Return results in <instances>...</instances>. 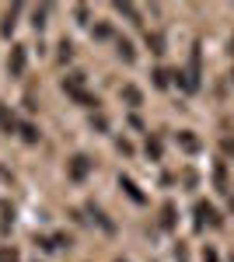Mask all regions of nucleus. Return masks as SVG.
Segmentation results:
<instances>
[{
  "label": "nucleus",
  "mask_w": 234,
  "mask_h": 262,
  "mask_svg": "<svg viewBox=\"0 0 234 262\" xmlns=\"http://www.w3.org/2000/svg\"><path fill=\"white\" fill-rule=\"evenodd\" d=\"M0 129H4V133H7V137H11V133H14V129H18V119H14V116H11V112H7V108H0Z\"/></svg>",
  "instance_id": "4"
},
{
  "label": "nucleus",
  "mask_w": 234,
  "mask_h": 262,
  "mask_svg": "<svg viewBox=\"0 0 234 262\" xmlns=\"http://www.w3.org/2000/svg\"><path fill=\"white\" fill-rule=\"evenodd\" d=\"M196 217L199 224H210V227H220V217H217V210L210 203H196Z\"/></svg>",
  "instance_id": "3"
},
{
  "label": "nucleus",
  "mask_w": 234,
  "mask_h": 262,
  "mask_svg": "<svg viewBox=\"0 0 234 262\" xmlns=\"http://www.w3.org/2000/svg\"><path fill=\"white\" fill-rule=\"evenodd\" d=\"M203 262H220V259H217L214 248H203Z\"/></svg>",
  "instance_id": "15"
},
{
  "label": "nucleus",
  "mask_w": 234,
  "mask_h": 262,
  "mask_svg": "<svg viewBox=\"0 0 234 262\" xmlns=\"http://www.w3.org/2000/svg\"><path fill=\"white\" fill-rule=\"evenodd\" d=\"M14 18H18V7H11L7 18H4V32H7V35H11V28H14Z\"/></svg>",
  "instance_id": "11"
},
{
  "label": "nucleus",
  "mask_w": 234,
  "mask_h": 262,
  "mask_svg": "<svg viewBox=\"0 0 234 262\" xmlns=\"http://www.w3.org/2000/svg\"><path fill=\"white\" fill-rule=\"evenodd\" d=\"M119 56L130 63V60H133V46H130V42H119Z\"/></svg>",
  "instance_id": "12"
},
{
  "label": "nucleus",
  "mask_w": 234,
  "mask_h": 262,
  "mask_svg": "<svg viewBox=\"0 0 234 262\" xmlns=\"http://www.w3.org/2000/svg\"><path fill=\"white\" fill-rule=\"evenodd\" d=\"M122 98L130 101V105H140V91L133 88V84H126V88H122Z\"/></svg>",
  "instance_id": "6"
},
{
  "label": "nucleus",
  "mask_w": 234,
  "mask_h": 262,
  "mask_svg": "<svg viewBox=\"0 0 234 262\" xmlns=\"http://www.w3.org/2000/svg\"><path fill=\"white\" fill-rule=\"evenodd\" d=\"M122 189L130 192V200H133V203H143V196H140V192H137V185H133V182H130V179H122Z\"/></svg>",
  "instance_id": "8"
},
{
  "label": "nucleus",
  "mask_w": 234,
  "mask_h": 262,
  "mask_svg": "<svg viewBox=\"0 0 234 262\" xmlns=\"http://www.w3.org/2000/svg\"><path fill=\"white\" fill-rule=\"evenodd\" d=\"M147 154L151 158H161V140H147Z\"/></svg>",
  "instance_id": "13"
},
{
  "label": "nucleus",
  "mask_w": 234,
  "mask_h": 262,
  "mask_svg": "<svg viewBox=\"0 0 234 262\" xmlns=\"http://www.w3.org/2000/svg\"><path fill=\"white\" fill-rule=\"evenodd\" d=\"M154 81H157V88H168V74H164V70H157Z\"/></svg>",
  "instance_id": "14"
},
{
  "label": "nucleus",
  "mask_w": 234,
  "mask_h": 262,
  "mask_svg": "<svg viewBox=\"0 0 234 262\" xmlns=\"http://www.w3.org/2000/svg\"><path fill=\"white\" fill-rule=\"evenodd\" d=\"M224 154H231V158H234V140H224Z\"/></svg>",
  "instance_id": "16"
},
{
  "label": "nucleus",
  "mask_w": 234,
  "mask_h": 262,
  "mask_svg": "<svg viewBox=\"0 0 234 262\" xmlns=\"http://www.w3.org/2000/svg\"><path fill=\"white\" fill-rule=\"evenodd\" d=\"M25 63H28V49H25V46H14L11 56H7V70H11L14 77H21V74H25Z\"/></svg>",
  "instance_id": "2"
},
{
  "label": "nucleus",
  "mask_w": 234,
  "mask_h": 262,
  "mask_svg": "<svg viewBox=\"0 0 234 262\" xmlns=\"http://www.w3.org/2000/svg\"><path fill=\"white\" fill-rule=\"evenodd\" d=\"M0 262H21V255L14 248H7V245H0Z\"/></svg>",
  "instance_id": "7"
},
{
  "label": "nucleus",
  "mask_w": 234,
  "mask_h": 262,
  "mask_svg": "<svg viewBox=\"0 0 234 262\" xmlns=\"http://www.w3.org/2000/svg\"><path fill=\"white\" fill-rule=\"evenodd\" d=\"M88 171H91V158H84V154L70 158V164H67V175H70L74 182H84V179H88Z\"/></svg>",
  "instance_id": "1"
},
{
  "label": "nucleus",
  "mask_w": 234,
  "mask_h": 262,
  "mask_svg": "<svg viewBox=\"0 0 234 262\" xmlns=\"http://www.w3.org/2000/svg\"><path fill=\"white\" fill-rule=\"evenodd\" d=\"M21 137H25L28 143H35L39 140V129H35V126H21Z\"/></svg>",
  "instance_id": "10"
},
{
  "label": "nucleus",
  "mask_w": 234,
  "mask_h": 262,
  "mask_svg": "<svg viewBox=\"0 0 234 262\" xmlns=\"http://www.w3.org/2000/svg\"><path fill=\"white\" fill-rule=\"evenodd\" d=\"M178 143H182L185 150H199V140H196L193 133H178Z\"/></svg>",
  "instance_id": "5"
},
{
  "label": "nucleus",
  "mask_w": 234,
  "mask_h": 262,
  "mask_svg": "<svg viewBox=\"0 0 234 262\" xmlns=\"http://www.w3.org/2000/svg\"><path fill=\"white\" fill-rule=\"evenodd\" d=\"M231 53H234V35H231Z\"/></svg>",
  "instance_id": "17"
},
{
  "label": "nucleus",
  "mask_w": 234,
  "mask_h": 262,
  "mask_svg": "<svg viewBox=\"0 0 234 262\" xmlns=\"http://www.w3.org/2000/svg\"><path fill=\"white\" fill-rule=\"evenodd\" d=\"M161 213H164V217H161V224H164V227H172V224H175V206H172V203H168Z\"/></svg>",
  "instance_id": "9"
}]
</instances>
